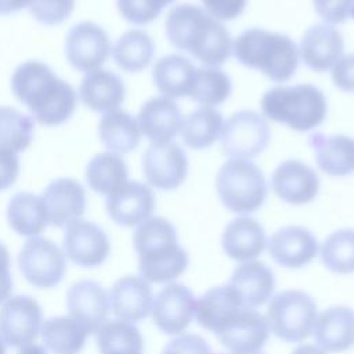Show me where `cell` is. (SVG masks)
Masks as SVG:
<instances>
[{
	"label": "cell",
	"mask_w": 354,
	"mask_h": 354,
	"mask_svg": "<svg viewBox=\"0 0 354 354\" xmlns=\"http://www.w3.org/2000/svg\"><path fill=\"white\" fill-rule=\"evenodd\" d=\"M11 90L43 126L65 123L75 112L77 93L41 61L29 59L12 72Z\"/></svg>",
	"instance_id": "6da1fadb"
},
{
	"label": "cell",
	"mask_w": 354,
	"mask_h": 354,
	"mask_svg": "<svg viewBox=\"0 0 354 354\" xmlns=\"http://www.w3.org/2000/svg\"><path fill=\"white\" fill-rule=\"evenodd\" d=\"M165 32L173 47L205 66H220L232 53L231 35L223 22L191 3L177 4L167 12Z\"/></svg>",
	"instance_id": "7a4b0ae2"
},
{
	"label": "cell",
	"mask_w": 354,
	"mask_h": 354,
	"mask_svg": "<svg viewBox=\"0 0 354 354\" xmlns=\"http://www.w3.org/2000/svg\"><path fill=\"white\" fill-rule=\"evenodd\" d=\"M138 272L149 283H166L188 267V253L178 245L177 231L165 217H149L133 234Z\"/></svg>",
	"instance_id": "3957f363"
},
{
	"label": "cell",
	"mask_w": 354,
	"mask_h": 354,
	"mask_svg": "<svg viewBox=\"0 0 354 354\" xmlns=\"http://www.w3.org/2000/svg\"><path fill=\"white\" fill-rule=\"evenodd\" d=\"M232 54L239 64L275 83L289 80L299 66V50L293 39L263 28H250L238 35L232 41Z\"/></svg>",
	"instance_id": "277c9868"
},
{
	"label": "cell",
	"mask_w": 354,
	"mask_h": 354,
	"mask_svg": "<svg viewBox=\"0 0 354 354\" xmlns=\"http://www.w3.org/2000/svg\"><path fill=\"white\" fill-rule=\"evenodd\" d=\"M260 108L266 118L277 123L295 131H308L325 120L328 101L317 86L300 83L267 90L261 97Z\"/></svg>",
	"instance_id": "5b68a950"
},
{
	"label": "cell",
	"mask_w": 354,
	"mask_h": 354,
	"mask_svg": "<svg viewBox=\"0 0 354 354\" xmlns=\"http://www.w3.org/2000/svg\"><path fill=\"white\" fill-rule=\"evenodd\" d=\"M216 191L225 209L236 214L259 210L267 198L261 169L249 159H228L216 174Z\"/></svg>",
	"instance_id": "8992f818"
},
{
	"label": "cell",
	"mask_w": 354,
	"mask_h": 354,
	"mask_svg": "<svg viewBox=\"0 0 354 354\" xmlns=\"http://www.w3.org/2000/svg\"><path fill=\"white\" fill-rule=\"evenodd\" d=\"M317 315V303L308 293L289 289L270 299L264 318L278 339L300 343L313 333Z\"/></svg>",
	"instance_id": "52a82bcc"
},
{
	"label": "cell",
	"mask_w": 354,
	"mask_h": 354,
	"mask_svg": "<svg viewBox=\"0 0 354 354\" xmlns=\"http://www.w3.org/2000/svg\"><path fill=\"white\" fill-rule=\"evenodd\" d=\"M218 138L224 155L250 160L267 148L271 131L263 115L252 109H241L223 123Z\"/></svg>",
	"instance_id": "ba28073f"
},
{
	"label": "cell",
	"mask_w": 354,
	"mask_h": 354,
	"mask_svg": "<svg viewBox=\"0 0 354 354\" xmlns=\"http://www.w3.org/2000/svg\"><path fill=\"white\" fill-rule=\"evenodd\" d=\"M18 266L22 277L33 286L50 289L57 286L66 272L64 250L51 239L29 238L19 250Z\"/></svg>",
	"instance_id": "9c48e42d"
},
{
	"label": "cell",
	"mask_w": 354,
	"mask_h": 354,
	"mask_svg": "<svg viewBox=\"0 0 354 354\" xmlns=\"http://www.w3.org/2000/svg\"><path fill=\"white\" fill-rule=\"evenodd\" d=\"M109 36L98 24L83 21L73 25L65 39V55L72 68L88 73L100 69L111 54Z\"/></svg>",
	"instance_id": "30bf717a"
},
{
	"label": "cell",
	"mask_w": 354,
	"mask_h": 354,
	"mask_svg": "<svg viewBox=\"0 0 354 354\" xmlns=\"http://www.w3.org/2000/svg\"><path fill=\"white\" fill-rule=\"evenodd\" d=\"M43 311L36 299L28 295L8 297L0 308V335L10 347L33 343L41 329Z\"/></svg>",
	"instance_id": "8fae6325"
},
{
	"label": "cell",
	"mask_w": 354,
	"mask_h": 354,
	"mask_svg": "<svg viewBox=\"0 0 354 354\" xmlns=\"http://www.w3.org/2000/svg\"><path fill=\"white\" fill-rule=\"evenodd\" d=\"M142 173L149 187L171 191L178 188L188 174V158L174 141L151 144L142 155Z\"/></svg>",
	"instance_id": "7c38bea8"
},
{
	"label": "cell",
	"mask_w": 354,
	"mask_h": 354,
	"mask_svg": "<svg viewBox=\"0 0 354 354\" xmlns=\"http://www.w3.org/2000/svg\"><path fill=\"white\" fill-rule=\"evenodd\" d=\"M62 250L65 257L80 267H98L109 256L111 243L106 232L95 223L76 220L65 227Z\"/></svg>",
	"instance_id": "4fadbf2b"
},
{
	"label": "cell",
	"mask_w": 354,
	"mask_h": 354,
	"mask_svg": "<svg viewBox=\"0 0 354 354\" xmlns=\"http://www.w3.org/2000/svg\"><path fill=\"white\" fill-rule=\"evenodd\" d=\"M195 301L187 286L176 282L165 285L152 301L153 324L166 335L184 333L195 317Z\"/></svg>",
	"instance_id": "5bb4252c"
},
{
	"label": "cell",
	"mask_w": 354,
	"mask_h": 354,
	"mask_svg": "<svg viewBox=\"0 0 354 354\" xmlns=\"http://www.w3.org/2000/svg\"><path fill=\"white\" fill-rule=\"evenodd\" d=\"M106 213L109 218L122 227H136L155 210V194L148 184L127 181L120 188L106 195Z\"/></svg>",
	"instance_id": "9a60e30c"
},
{
	"label": "cell",
	"mask_w": 354,
	"mask_h": 354,
	"mask_svg": "<svg viewBox=\"0 0 354 354\" xmlns=\"http://www.w3.org/2000/svg\"><path fill=\"white\" fill-rule=\"evenodd\" d=\"M66 306L69 315L88 335L97 333L111 311L108 292L93 279H82L71 285L66 292Z\"/></svg>",
	"instance_id": "2e32d148"
},
{
	"label": "cell",
	"mask_w": 354,
	"mask_h": 354,
	"mask_svg": "<svg viewBox=\"0 0 354 354\" xmlns=\"http://www.w3.org/2000/svg\"><path fill=\"white\" fill-rule=\"evenodd\" d=\"M274 194L289 205H306L314 201L319 191L317 171L299 159L281 162L271 176Z\"/></svg>",
	"instance_id": "e0dca14e"
},
{
	"label": "cell",
	"mask_w": 354,
	"mask_h": 354,
	"mask_svg": "<svg viewBox=\"0 0 354 354\" xmlns=\"http://www.w3.org/2000/svg\"><path fill=\"white\" fill-rule=\"evenodd\" d=\"M41 199L47 210L48 225L65 228L80 220L86 210V192L82 184L69 177L51 181L43 191Z\"/></svg>",
	"instance_id": "ac0fdd59"
},
{
	"label": "cell",
	"mask_w": 354,
	"mask_h": 354,
	"mask_svg": "<svg viewBox=\"0 0 354 354\" xmlns=\"http://www.w3.org/2000/svg\"><path fill=\"white\" fill-rule=\"evenodd\" d=\"M299 58L314 72H326L340 59L344 40L337 28L329 24H314L301 36Z\"/></svg>",
	"instance_id": "d6986e66"
},
{
	"label": "cell",
	"mask_w": 354,
	"mask_h": 354,
	"mask_svg": "<svg viewBox=\"0 0 354 354\" xmlns=\"http://www.w3.org/2000/svg\"><path fill=\"white\" fill-rule=\"evenodd\" d=\"M267 249L277 264L286 268H301L314 260L319 246L310 230L300 225H286L270 236Z\"/></svg>",
	"instance_id": "ffe728a7"
},
{
	"label": "cell",
	"mask_w": 354,
	"mask_h": 354,
	"mask_svg": "<svg viewBox=\"0 0 354 354\" xmlns=\"http://www.w3.org/2000/svg\"><path fill=\"white\" fill-rule=\"evenodd\" d=\"M241 296L230 283L210 288L195 301L198 324L213 333H220L243 308Z\"/></svg>",
	"instance_id": "44dd1931"
},
{
	"label": "cell",
	"mask_w": 354,
	"mask_h": 354,
	"mask_svg": "<svg viewBox=\"0 0 354 354\" xmlns=\"http://www.w3.org/2000/svg\"><path fill=\"white\" fill-rule=\"evenodd\" d=\"M137 123L141 134L152 144L169 142L180 133L183 116L178 105L171 98L159 95L141 105Z\"/></svg>",
	"instance_id": "7402d4cb"
},
{
	"label": "cell",
	"mask_w": 354,
	"mask_h": 354,
	"mask_svg": "<svg viewBox=\"0 0 354 354\" xmlns=\"http://www.w3.org/2000/svg\"><path fill=\"white\" fill-rule=\"evenodd\" d=\"M268 325L256 308L243 307L217 337L231 353H256L268 340Z\"/></svg>",
	"instance_id": "603a6c76"
},
{
	"label": "cell",
	"mask_w": 354,
	"mask_h": 354,
	"mask_svg": "<svg viewBox=\"0 0 354 354\" xmlns=\"http://www.w3.org/2000/svg\"><path fill=\"white\" fill-rule=\"evenodd\" d=\"M112 313L123 321L138 322L148 317L152 308L153 295L149 282L138 275L119 278L109 293Z\"/></svg>",
	"instance_id": "cb8c5ba5"
},
{
	"label": "cell",
	"mask_w": 354,
	"mask_h": 354,
	"mask_svg": "<svg viewBox=\"0 0 354 354\" xmlns=\"http://www.w3.org/2000/svg\"><path fill=\"white\" fill-rule=\"evenodd\" d=\"M313 335L325 353H340L354 344V310L332 306L317 315Z\"/></svg>",
	"instance_id": "d4e9b609"
},
{
	"label": "cell",
	"mask_w": 354,
	"mask_h": 354,
	"mask_svg": "<svg viewBox=\"0 0 354 354\" xmlns=\"http://www.w3.org/2000/svg\"><path fill=\"white\" fill-rule=\"evenodd\" d=\"M221 245L230 259L246 263L254 260L264 252L267 239L263 225L256 218L241 216L225 225Z\"/></svg>",
	"instance_id": "484cf974"
},
{
	"label": "cell",
	"mask_w": 354,
	"mask_h": 354,
	"mask_svg": "<svg viewBox=\"0 0 354 354\" xmlns=\"http://www.w3.org/2000/svg\"><path fill=\"white\" fill-rule=\"evenodd\" d=\"M126 87L119 75L108 69H97L84 75L79 86L82 102L101 113L116 111L124 101Z\"/></svg>",
	"instance_id": "4316f807"
},
{
	"label": "cell",
	"mask_w": 354,
	"mask_h": 354,
	"mask_svg": "<svg viewBox=\"0 0 354 354\" xmlns=\"http://www.w3.org/2000/svg\"><path fill=\"white\" fill-rule=\"evenodd\" d=\"M310 147L314 151L321 171L333 177H343L354 173V138L344 134L310 136Z\"/></svg>",
	"instance_id": "83f0119b"
},
{
	"label": "cell",
	"mask_w": 354,
	"mask_h": 354,
	"mask_svg": "<svg viewBox=\"0 0 354 354\" xmlns=\"http://www.w3.org/2000/svg\"><path fill=\"white\" fill-rule=\"evenodd\" d=\"M228 283L235 288L245 307L257 308L271 299L275 277L267 264L252 260L236 266Z\"/></svg>",
	"instance_id": "f1b7e54d"
},
{
	"label": "cell",
	"mask_w": 354,
	"mask_h": 354,
	"mask_svg": "<svg viewBox=\"0 0 354 354\" xmlns=\"http://www.w3.org/2000/svg\"><path fill=\"white\" fill-rule=\"evenodd\" d=\"M195 65L180 54H169L158 59L152 69V80L158 91L167 98L176 100L188 97L194 76Z\"/></svg>",
	"instance_id": "f546056e"
},
{
	"label": "cell",
	"mask_w": 354,
	"mask_h": 354,
	"mask_svg": "<svg viewBox=\"0 0 354 354\" xmlns=\"http://www.w3.org/2000/svg\"><path fill=\"white\" fill-rule=\"evenodd\" d=\"M98 136L104 147L116 155L134 151L141 140L137 119L120 109L102 115L98 123Z\"/></svg>",
	"instance_id": "4dcf8cb0"
},
{
	"label": "cell",
	"mask_w": 354,
	"mask_h": 354,
	"mask_svg": "<svg viewBox=\"0 0 354 354\" xmlns=\"http://www.w3.org/2000/svg\"><path fill=\"white\" fill-rule=\"evenodd\" d=\"M7 221L11 230L22 236H39L48 225L47 210L41 196L32 192L15 194L7 206Z\"/></svg>",
	"instance_id": "1f68e13d"
},
{
	"label": "cell",
	"mask_w": 354,
	"mask_h": 354,
	"mask_svg": "<svg viewBox=\"0 0 354 354\" xmlns=\"http://www.w3.org/2000/svg\"><path fill=\"white\" fill-rule=\"evenodd\" d=\"M112 58L119 69L137 73L149 66L155 55L153 39L141 29L124 32L113 44Z\"/></svg>",
	"instance_id": "d6a6232c"
},
{
	"label": "cell",
	"mask_w": 354,
	"mask_h": 354,
	"mask_svg": "<svg viewBox=\"0 0 354 354\" xmlns=\"http://www.w3.org/2000/svg\"><path fill=\"white\" fill-rule=\"evenodd\" d=\"M46 350L54 354H77L86 343L88 333L71 315L47 318L40 329Z\"/></svg>",
	"instance_id": "836d02e7"
},
{
	"label": "cell",
	"mask_w": 354,
	"mask_h": 354,
	"mask_svg": "<svg viewBox=\"0 0 354 354\" xmlns=\"http://www.w3.org/2000/svg\"><path fill=\"white\" fill-rule=\"evenodd\" d=\"M223 123V116L217 109L199 106L183 119L180 129L183 142L191 149H206L220 137Z\"/></svg>",
	"instance_id": "e575fe53"
},
{
	"label": "cell",
	"mask_w": 354,
	"mask_h": 354,
	"mask_svg": "<svg viewBox=\"0 0 354 354\" xmlns=\"http://www.w3.org/2000/svg\"><path fill=\"white\" fill-rule=\"evenodd\" d=\"M127 166L120 155L100 152L93 156L86 167L88 187L101 195H109L127 183Z\"/></svg>",
	"instance_id": "d590c367"
},
{
	"label": "cell",
	"mask_w": 354,
	"mask_h": 354,
	"mask_svg": "<svg viewBox=\"0 0 354 354\" xmlns=\"http://www.w3.org/2000/svg\"><path fill=\"white\" fill-rule=\"evenodd\" d=\"M230 76L218 66L196 68L188 97L201 106L214 108L225 102L231 94Z\"/></svg>",
	"instance_id": "8d00e7d4"
},
{
	"label": "cell",
	"mask_w": 354,
	"mask_h": 354,
	"mask_svg": "<svg viewBox=\"0 0 354 354\" xmlns=\"http://www.w3.org/2000/svg\"><path fill=\"white\" fill-rule=\"evenodd\" d=\"M324 266L340 275L354 272V230L342 228L325 238L319 248Z\"/></svg>",
	"instance_id": "74e56055"
},
{
	"label": "cell",
	"mask_w": 354,
	"mask_h": 354,
	"mask_svg": "<svg viewBox=\"0 0 354 354\" xmlns=\"http://www.w3.org/2000/svg\"><path fill=\"white\" fill-rule=\"evenodd\" d=\"M33 119L12 106H0V147L25 151L33 138Z\"/></svg>",
	"instance_id": "f35d334b"
},
{
	"label": "cell",
	"mask_w": 354,
	"mask_h": 354,
	"mask_svg": "<svg viewBox=\"0 0 354 354\" xmlns=\"http://www.w3.org/2000/svg\"><path fill=\"white\" fill-rule=\"evenodd\" d=\"M95 335L101 354L112 348H144V339L140 330L131 322L119 318L105 321Z\"/></svg>",
	"instance_id": "ab89813d"
},
{
	"label": "cell",
	"mask_w": 354,
	"mask_h": 354,
	"mask_svg": "<svg viewBox=\"0 0 354 354\" xmlns=\"http://www.w3.org/2000/svg\"><path fill=\"white\" fill-rule=\"evenodd\" d=\"M174 0H116V7L123 19L134 25L153 22L165 7Z\"/></svg>",
	"instance_id": "60d3db41"
},
{
	"label": "cell",
	"mask_w": 354,
	"mask_h": 354,
	"mask_svg": "<svg viewBox=\"0 0 354 354\" xmlns=\"http://www.w3.org/2000/svg\"><path fill=\"white\" fill-rule=\"evenodd\" d=\"M76 0H32L30 15L40 24L54 26L69 18Z\"/></svg>",
	"instance_id": "b9f144b4"
},
{
	"label": "cell",
	"mask_w": 354,
	"mask_h": 354,
	"mask_svg": "<svg viewBox=\"0 0 354 354\" xmlns=\"http://www.w3.org/2000/svg\"><path fill=\"white\" fill-rule=\"evenodd\" d=\"M315 12L325 24H343L354 17V0H313Z\"/></svg>",
	"instance_id": "7bdbcfd3"
},
{
	"label": "cell",
	"mask_w": 354,
	"mask_h": 354,
	"mask_svg": "<svg viewBox=\"0 0 354 354\" xmlns=\"http://www.w3.org/2000/svg\"><path fill=\"white\" fill-rule=\"evenodd\" d=\"M162 354H213L207 342L194 333H181L171 339Z\"/></svg>",
	"instance_id": "ee69618b"
},
{
	"label": "cell",
	"mask_w": 354,
	"mask_h": 354,
	"mask_svg": "<svg viewBox=\"0 0 354 354\" xmlns=\"http://www.w3.org/2000/svg\"><path fill=\"white\" fill-rule=\"evenodd\" d=\"M203 8L217 21H232L246 8L248 0H201Z\"/></svg>",
	"instance_id": "f6af8a7d"
},
{
	"label": "cell",
	"mask_w": 354,
	"mask_h": 354,
	"mask_svg": "<svg viewBox=\"0 0 354 354\" xmlns=\"http://www.w3.org/2000/svg\"><path fill=\"white\" fill-rule=\"evenodd\" d=\"M332 82L339 90L344 93H354V53L342 55L333 65Z\"/></svg>",
	"instance_id": "bcb514c9"
},
{
	"label": "cell",
	"mask_w": 354,
	"mask_h": 354,
	"mask_svg": "<svg viewBox=\"0 0 354 354\" xmlns=\"http://www.w3.org/2000/svg\"><path fill=\"white\" fill-rule=\"evenodd\" d=\"M19 174L18 152L0 147V191L10 188Z\"/></svg>",
	"instance_id": "7dc6e473"
},
{
	"label": "cell",
	"mask_w": 354,
	"mask_h": 354,
	"mask_svg": "<svg viewBox=\"0 0 354 354\" xmlns=\"http://www.w3.org/2000/svg\"><path fill=\"white\" fill-rule=\"evenodd\" d=\"M12 275H11V256L7 246L0 241V303L11 297Z\"/></svg>",
	"instance_id": "c3c4849f"
},
{
	"label": "cell",
	"mask_w": 354,
	"mask_h": 354,
	"mask_svg": "<svg viewBox=\"0 0 354 354\" xmlns=\"http://www.w3.org/2000/svg\"><path fill=\"white\" fill-rule=\"evenodd\" d=\"M32 0H0V15H10L29 7Z\"/></svg>",
	"instance_id": "681fc988"
},
{
	"label": "cell",
	"mask_w": 354,
	"mask_h": 354,
	"mask_svg": "<svg viewBox=\"0 0 354 354\" xmlns=\"http://www.w3.org/2000/svg\"><path fill=\"white\" fill-rule=\"evenodd\" d=\"M292 354H326L322 348H319L317 344H311V343H304L297 346Z\"/></svg>",
	"instance_id": "f907efd6"
},
{
	"label": "cell",
	"mask_w": 354,
	"mask_h": 354,
	"mask_svg": "<svg viewBox=\"0 0 354 354\" xmlns=\"http://www.w3.org/2000/svg\"><path fill=\"white\" fill-rule=\"evenodd\" d=\"M18 354H47V350L44 346L36 344V343H30L26 346L19 347Z\"/></svg>",
	"instance_id": "816d5d0a"
},
{
	"label": "cell",
	"mask_w": 354,
	"mask_h": 354,
	"mask_svg": "<svg viewBox=\"0 0 354 354\" xmlns=\"http://www.w3.org/2000/svg\"><path fill=\"white\" fill-rule=\"evenodd\" d=\"M102 354H142V351L136 348H115V350L105 351Z\"/></svg>",
	"instance_id": "f5cc1de1"
},
{
	"label": "cell",
	"mask_w": 354,
	"mask_h": 354,
	"mask_svg": "<svg viewBox=\"0 0 354 354\" xmlns=\"http://www.w3.org/2000/svg\"><path fill=\"white\" fill-rule=\"evenodd\" d=\"M0 354H6V343L1 339V335H0Z\"/></svg>",
	"instance_id": "db71d44e"
},
{
	"label": "cell",
	"mask_w": 354,
	"mask_h": 354,
	"mask_svg": "<svg viewBox=\"0 0 354 354\" xmlns=\"http://www.w3.org/2000/svg\"><path fill=\"white\" fill-rule=\"evenodd\" d=\"M231 354H263V353L256 351V353H231Z\"/></svg>",
	"instance_id": "11a10c76"
}]
</instances>
